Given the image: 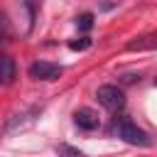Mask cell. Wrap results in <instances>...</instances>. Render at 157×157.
<instances>
[{"instance_id": "3", "label": "cell", "mask_w": 157, "mask_h": 157, "mask_svg": "<svg viewBox=\"0 0 157 157\" xmlns=\"http://www.w3.org/2000/svg\"><path fill=\"white\" fill-rule=\"evenodd\" d=\"M61 74H64V69L59 64H52V61H34L29 66V76L37 81H56Z\"/></svg>"}, {"instance_id": "8", "label": "cell", "mask_w": 157, "mask_h": 157, "mask_svg": "<svg viewBox=\"0 0 157 157\" xmlns=\"http://www.w3.org/2000/svg\"><path fill=\"white\" fill-rule=\"evenodd\" d=\"M76 25H78L81 32H88V29L93 27V15H91V12H83L81 17H76Z\"/></svg>"}, {"instance_id": "1", "label": "cell", "mask_w": 157, "mask_h": 157, "mask_svg": "<svg viewBox=\"0 0 157 157\" xmlns=\"http://www.w3.org/2000/svg\"><path fill=\"white\" fill-rule=\"evenodd\" d=\"M115 132H118V137H120L123 142H128V145H137V147H150V145H152V137H150L142 128H137L132 120H128V118L115 120Z\"/></svg>"}, {"instance_id": "6", "label": "cell", "mask_w": 157, "mask_h": 157, "mask_svg": "<svg viewBox=\"0 0 157 157\" xmlns=\"http://www.w3.org/2000/svg\"><path fill=\"white\" fill-rule=\"evenodd\" d=\"M15 74H17L15 59L12 56H0V83L2 86H10L15 81Z\"/></svg>"}, {"instance_id": "11", "label": "cell", "mask_w": 157, "mask_h": 157, "mask_svg": "<svg viewBox=\"0 0 157 157\" xmlns=\"http://www.w3.org/2000/svg\"><path fill=\"white\" fill-rule=\"evenodd\" d=\"M155 86H157V78H155Z\"/></svg>"}, {"instance_id": "2", "label": "cell", "mask_w": 157, "mask_h": 157, "mask_svg": "<svg viewBox=\"0 0 157 157\" xmlns=\"http://www.w3.org/2000/svg\"><path fill=\"white\" fill-rule=\"evenodd\" d=\"M96 98H98V103H101L105 110H110V113H118V110L125 108V93H123L118 86H98Z\"/></svg>"}, {"instance_id": "9", "label": "cell", "mask_w": 157, "mask_h": 157, "mask_svg": "<svg viewBox=\"0 0 157 157\" xmlns=\"http://www.w3.org/2000/svg\"><path fill=\"white\" fill-rule=\"evenodd\" d=\"M88 47H91V39H88V37L71 39V42H69V49H71V52H83V49H88Z\"/></svg>"}, {"instance_id": "4", "label": "cell", "mask_w": 157, "mask_h": 157, "mask_svg": "<svg viewBox=\"0 0 157 157\" xmlns=\"http://www.w3.org/2000/svg\"><path fill=\"white\" fill-rule=\"evenodd\" d=\"M74 123L81 128V130H96L101 125V118L91 110V108H78L74 113Z\"/></svg>"}, {"instance_id": "5", "label": "cell", "mask_w": 157, "mask_h": 157, "mask_svg": "<svg viewBox=\"0 0 157 157\" xmlns=\"http://www.w3.org/2000/svg\"><path fill=\"white\" fill-rule=\"evenodd\" d=\"M125 49L128 52H152V49H157V32H150V34H142V37L128 42Z\"/></svg>"}, {"instance_id": "10", "label": "cell", "mask_w": 157, "mask_h": 157, "mask_svg": "<svg viewBox=\"0 0 157 157\" xmlns=\"http://www.w3.org/2000/svg\"><path fill=\"white\" fill-rule=\"evenodd\" d=\"M25 7H27V12H29V22H34L37 10H39V0H25Z\"/></svg>"}, {"instance_id": "7", "label": "cell", "mask_w": 157, "mask_h": 157, "mask_svg": "<svg viewBox=\"0 0 157 157\" xmlns=\"http://www.w3.org/2000/svg\"><path fill=\"white\" fill-rule=\"evenodd\" d=\"M56 155L59 157H86L81 150H76V147H71V145H56Z\"/></svg>"}]
</instances>
